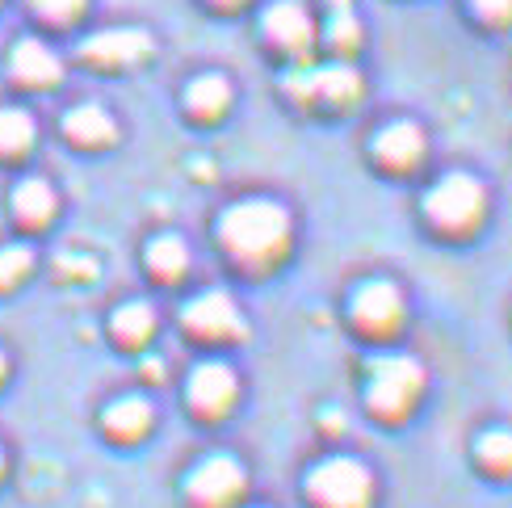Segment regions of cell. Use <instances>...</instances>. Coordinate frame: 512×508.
<instances>
[{"label":"cell","instance_id":"obj_9","mask_svg":"<svg viewBox=\"0 0 512 508\" xmlns=\"http://www.w3.org/2000/svg\"><path fill=\"white\" fill-rule=\"evenodd\" d=\"M80 55L93 63H139L152 55V38L147 30H101L84 42Z\"/></svg>","mask_w":512,"mask_h":508},{"label":"cell","instance_id":"obj_15","mask_svg":"<svg viewBox=\"0 0 512 508\" xmlns=\"http://www.w3.org/2000/svg\"><path fill=\"white\" fill-rule=\"evenodd\" d=\"M13 210H17V219H26L30 227H42L55 215V189L47 181H38V177L21 181L13 189Z\"/></svg>","mask_w":512,"mask_h":508},{"label":"cell","instance_id":"obj_8","mask_svg":"<svg viewBox=\"0 0 512 508\" xmlns=\"http://www.w3.org/2000/svg\"><path fill=\"white\" fill-rule=\"evenodd\" d=\"M353 320L366 332H395L403 324V294L391 282H366L353 299Z\"/></svg>","mask_w":512,"mask_h":508},{"label":"cell","instance_id":"obj_1","mask_svg":"<svg viewBox=\"0 0 512 508\" xmlns=\"http://www.w3.org/2000/svg\"><path fill=\"white\" fill-rule=\"evenodd\" d=\"M219 236L240 261H252V265L273 261L290 240V215H286V206H277L269 198H248L223 215Z\"/></svg>","mask_w":512,"mask_h":508},{"label":"cell","instance_id":"obj_3","mask_svg":"<svg viewBox=\"0 0 512 508\" xmlns=\"http://www.w3.org/2000/svg\"><path fill=\"white\" fill-rule=\"evenodd\" d=\"M424 391V366L408 353H387L370 366V408L378 416H403Z\"/></svg>","mask_w":512,"mask_h":508},{"label":"cell","instance_id":"obj_22","mask_svg":"<svg viewBox=\"0 0 512 508\" xmlns=\"http://www.w3.org/2000/svg\"><path fill=\"white\" fill-rule=\"evenodd\" d=\"M30 265H34V252H30L26 244L0 248V290H5V286H17V282L30 273Z\"/></svg>","mask_w":512,"mask_h":508},{"label":"cell","instance_id":"obj_19","mask_svg":"<svg viewBox=\"0 0 512 508\" xmlns=\"http://www.w3.org/2000/svg\"><path fill=\"white\" fill-rule=\"evenodd\" d=\"M147 265H152L160 278H181L185 265H189V248L181 236H156L147 244Z\"/></svg>","mask_w":512,"mask_h":508},{"label":"cell","instance_id":"obj_2","mask_svg":"<svg viewBox=\"0 0 512 508\" xmlns=\"http://www.w3.org/2000/svg\"><path fill=\"white\" fill-rule=\"evenodd\" d=\"M307 496L319 508H370L374 504V475L357 458H324L307 475Z\"/></svg>","mask_w":512,"mask_h":508},{"label":"cell","instance_id":"obj_28","mask_svg":"<svg viewBox=\"0 0 512 508\" xmlns=\"http://www.w3.org/2000/svg\"><path fill=\"white\" fill-rule=\"evenodd\" d=\"M0 471H5V454H0Z\"/></svg>","mask_w":512,"mask_h":508},{"label":"cell","instance_id":"obj_11","mask_svg":"<svg viewBox=\"0 0 512 508\" xmlns=\"http://www.w3.org/2000/svg\"><path fill=\"white\" fill-rule=\"evenodd\" d=\"M374 156L387 168H416L424 160V131L416 122H391L374 139Z\"/></svg>","mask_w":512,"mask_h":508},{"label":"cell","instance_id":"obj_13","mask_svg":"<svg viewBox=\"0 0 512 508\" xmlns=\"http://www.w3.org/2000/svg\"><path fill=\"white\" fill-rule=\"evenodd\" d=\"M101 425L110 429V437H118V441H139L147 429H152V404H147L143 395L114 399V404L105 408Z\"/></svg>","mask_w":512,"mask_h":508},{"label":"cell","instance_id":"obj_7","mask_svg":"<svg viewBox=\"0 0 512 508\" xmlns=\"http://www.w3.org/2000/svg\"><path fill=\"white\" fill-rule=\"evenodd\" d=\"M236 374H231V366L223 362H202L194 374H189V404H194L202 416H219L227 412L231 404H236Z\"/></svg>","mask_w":512,"mask_h":508},{"label":"cell","instance_id":"obj_5","mask_svg":"<svg viewBox=\"0 0 512 508\" xmlns=\"http://www.w3.org/2000/svg\"><path fill=\"white\" fill-rule=\"evenodd\" d=\"M248 488V471L231 454H210L202 458L185 479V496L198 508H231Z\"/></svg>","mask_w":512,"mask_h":508},{"label":"cell","instance_id":"obj_20","mask_svg":"<svg viewBox=\"0 0 512 508\" xmlns=\"http://www.w3.org/2000/svg\"><path fill=\"white\" fill-rule=\"evenodd\" d=\"M34 143V118L26 110H0V152L5 156H17L26 152V147Z\"/></svg>","mask_w":512,"mask_h":508},{"label":"cell","instance_id":"obj_16","mask_svg":"<svg viewBox=\"0 0 512 508\" xmlns=\"http://www.w3.org/2000/svg\"><path fill=\"white\" fill-rule=\"evenodd\" d=\"M63 131L76 143H110L114 139V118L101 110V105H76V110L63 118Z\"/></svg>","mask_w":512,"mask_h":508},{"label":"cell","instance_id":"obj_18","mask_svg":"<svg viewBox=\"0 0 512 508\" xmlns=\"http://www.w3.org/2000/svg\"><path fill=\"white\" fill-rule=\"evenodd\" d=\"M114 336L118 341H126V345H139V341H147L152 336V328H156V311L147 307V303H122L118 311H114Z\"/></svg>","mask_w":512,"mask_h":508},{"label":"cell","instance_id":"obj_4","mask_svg":"<svg viewBox=\"0 0 512 508\" xmlns=\"http://www.w3.org/2000/svg\"><path fill=\"white\" fill-rule=\"evenodd\" d=\"M424 210H429V219L441 227V231H471L483 210H487V194H483V181L466 177V173H450L441 177L429 198H424Z\"/></svg>","mask_w":512,"mask_h":508},{"label":"cell","instance_id":"obj_25","mask_svg":"<svg viewBox=\"0 0 512 508\" xmlns=\"http://www.w3.org/2000/svg\"><path fill=\"white\" fill-rule=\"evenodd\" d=\"M471 5H475L479 17H487V21H508V17H512V0H471Z\"/></svg>","mask_w":512,"mask_h":508},{"label":"cell","instance_id":"obj_17","mask_svg":"<svg viewBox=\"0 0 512 508\" xmlns=\"http://www.w3.org/2000/svg\"><path fill=\"white\" fill-rule=\"evenodd\" d=\"M227 101H231V84L223 80V76H198L194 84L185 89V105L194 114H202V118H219L223 110H227Z\"/></svg>","mask_w":512,"mask_h":508},{"label":"cell","instance_id":"obj_14","mask_svg":"<svg viewBox=\"0 0 512 508\" xmlns=\"http://www.w3.org/2000/svg\"><path fill=\"white\" fill-rule=\"evenodd\" d=\"M298 93L328 97V101H353L361 93V76L349 68V63H328V68H315Z\"/></svg>","mask_w":512,"mask_h":508},{"label":"cell","instance_id":"obj_26","mask_svg":"<svg viewBox=\"0 0 512 508\" xmlns=\"http://www.w3.org/2000/svg\"><path fill=\"white\" fill-rule=\"evenodd\" d=\"M0 378H5V353H0Z\"/></svg>","mask_w":512,"mask_h":508},{"label":"cell","instance_id":"obj_27","mask_svg":"<svg viewBox=\"0 0 512 508\" xmlns=\"http://www.w3.org/2000/svg\"><path fill=\"white\" fill-rule=\"evenodd\" d=\"M219 5H236V0H219Z\"/></svg>","mask_w":512,"mask_h":508},{"label":"cell","instance_id":"obj_23","mask_svg":"<svg viewBox=\"0 0 512 508\" xmlns=\"http://www.w3.org/2000/svg\"><path fill=\"white\" fill-rule=\"evenodd\" d=\"M328 38H332V47H340V51H353V47H357L361 30H357V21H353V13H349V9L332 17V26H328Z\"/></svg>","mask_w":512,"mask_h":508},{"label":"cell","instance_id":"obj_6","mask_svg":"<svg viewBox=\"0 0 512 508\" xmlns=\"http://www.w3.org/2000/svg\"><path fill=\"white\" fill-rule=\"evenodd\" d=\"M181 320H185L189 332H198V336H240L244 332V315H240L236 303H231L227 290L198 294V299L185 307Z\"/></svg>","mask_w":512,"mask_h":508},{"label":"cell","instance_id":"obj_10","mask_svg":"<svg viewBox=\"0 0 512 508\" xmlns=\"http://www.w3.org/2000/svg\"><path fill=\"white\" fill-rule=\"evenodd\" d=\"M265 34L286 51H307L315 26H311V13L298 0H277V5L265 9Z\"/></svg>","mask_w":512,"mask_h":508},{"label":"cell","instance_id":"obj_24","mask_svg":"<svg viewBox=\"0 0 512 508\" xmlns=\"http://www.w3.org/2000/svg\"><path fill=\"white\" fill-rule=\"evenodd\" d=\"M30 5H34L42 17H51V21H72V17L84 9V0H30Z\"/></svg>","mask_w":512,"mask_h":508},{"label":"cell","instance_id":"obj_21","mask_svg":"<svg viewBox=\"0 0 512 508\" xmlns=\"http://www.w3.org/2000/svg\"><path fill=\"white\" fill-rule=\"evenodd\" d=\"M479 462L492 475H512V433L508 429H492V433H483L479 437V446H475Z\"/></svg>","mask_w":512,"mask_h":508},{"label":"cell","instance_id":"obj_12","mask_svg":"<svg viewBox=\"0 0 512 508\" xmlns=\"http://www.w3.org/2000/svg\"><path fill=\"white\" fill-rule=\"evenodd\" d=\"M13 76L17 80H26V84H55L63 76V63L59 55L47 47V42H38V38H21L17 47H13Z\"/></svg>","mask_w":512,"mask_h":508}]
</instances>
